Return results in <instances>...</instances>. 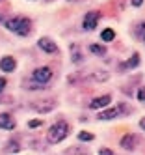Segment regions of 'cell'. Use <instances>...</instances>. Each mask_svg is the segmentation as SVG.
<instances>
[{
	"instance_id": "6da1fadb",
	"label": "cell",
	"mask_w": 145,
	"mask_h": 155,
	"mask_svg": "<svg viewBox=\"0 0 145 155\" xmlns=\"http://www.w3.org/2000/svg\"><path fill=\"white\" fill-rule=\"evenodd\" d=\"M4 25H6V28L9 32H13L17 36H22V38H26L30 34V28H32L30 19H26V17H11Z\"/></svg>"
},
{
	"instance_id": "7a4b0ae2",
	"label": "cell",
	"mask_w": 145,
	"mask_h": 155,
	"mask_svg": "<svg viewBox=\"0 0 145 155\" xmlns=\"http://www.w3.org/2000/svg\"><path fill=\"white\" fill-rule=\"evenodd\" d=\"M52 81V69L47 68V65H43V68H37V69H33L32 73V82H24V86L28 88H43V86H47L49 82Z\"/></svg>"
},
{
	"instance_id": "3957f363",
	"label": "cell",
	"mask_w": 145,
	"mask_h": 155,
	"mask_svg": "<svg viewBox=\"0 0 145 155\" xmlns=\"http://www.w3.org/2000/svg\"><path fill=\"white\" fill-rule=\"evenodd\" d=\"M67 135H69V124L67 121H58V124H54L49 129L47 140H49V144H58V142L65 140Z\"/></svg>"
},
{
	"instance_id": "277c9868",
	"label": "cell",
	"mask_w": 145,
	"mask_h": 155,
	"mask_svg": "<svg viewBox=\"0 0 145 155\" xmlns=\"http://www.w3.org/2000/svg\"><path fill=\"white\" fill-rule=\"evenodd\" d=\"M130 108H127V105H119V107H110L106 110H100L97 114V120L100 121H106V120H114L117 116H123V114H128Z\"/></svg>"
},
{
	"instance_id": "5b68a950",
	"label": "cell",
	"mask_w": 145,
	"mask_h": 155,
	"mask_svg": "<svg viewBox=\"0 0 145 155\" xmlns=\"http://www.w3.org/2000/svg\"><path fill=\"white\" fill-rule=\"evenodd\" d=\"M30 107H32V110H36V112L47 114V112H50V110H54L56 99H52V97H49V99H39V101H33Z\"/></svg>"
},
{
	"instance_id": "8992f818",
	"label": "cell",
	"mask_w": 145,
	"mask_h": 155,
	"mask_svg": "<svg viewBox=\"0 0 145 155\" xmlns=\"http://www.w3.org/2000/svg\"><path fill=\"white\" fill-rule=\"evenodd\" d=\"M99 19H100V13H99V12H89V13H86L84 23H82V28L87 30V32H89V30H95Z\"/></svg>"
},
{
	"instance_id": "52a82bcc",
	"label": "cell",
	"mask_w": 145,
	"mask_h": 155,
	"mask_svg": "<svg viewBox=\"0 0 145 155\" xmlns=\"http://www.w3.org/2000/svg\"><path fill=\"white\" fill-rule=\"evenodd\" d=\"M37 45H39V49H41V51L49 52V54L58 52V45H56V43H54L50 38H41V39L37 41Z\"/></svg>"
},
{
	"instance_id": "ba28073f",
	"label": "cell",
	"mask_w": 145,
	"mask_h": 155,
	"mask_svg": "<svg viewBox=\"0 0 145 155\" xmlns=\"http://www.w3.org/2000/svg\"><path fill=\"white\" fill-rule=\"evenodd\" d=\"M112 101V95H99L95 99H91V103H89V108H93V110H99V108H104L108 107Z\"/></svg>"
},
{
	"instance_id": "9c48e42d",
	"label": "cell",
	"mask_w": 145,
	"mask_h": 155,
	"mask_svg": "<svg viewBox=\"0 0 145 155\" xmlns=\"http://www.w3.org/2000/svg\"><path fill=\"white\" fill-rule=\"evenodd\" d=\"M0 129H6V131L15 129V120H13V116L8 114V112H0Z\"/></svg>"
},
{
	"instance_id": "30bf717a",
	"label": "cell",
	"mask_w": 145,
	"mask_h": 155,
	"mask_svg": "<svg viewBox=\"0 0 145 155\" xmlns=\"http://www.w3.org/2000/svg\"><path fill=\"white\" fill-rule=\"evenodd\" d=\"M136 146H138V137H136V135H125V137L121 138V148H123V150L132 151Z\"/></svg>"
},
{
	"instance_id": "8fae6325",
	"label": "cell",
	"mask_w": 145,
	"mask_h": 155,
	"mask_svg": "<svg viewBox=\"0 0 145 155\" xmlns=\"http://www.w3.org/2000/svg\"><path fill=\"white\" fill-rule=\"evenodd\" d=\"M17 68V62L13 56H4V58H0V69L6 71V73H11V71H15Z\"/></svg>"
},
{
	"instance_id": "7c38bea8",
	"label": "cell",
	"mask_w": 145,
	"mask_h": 155,
	"mask_svg": "<svg viewBox=\"0 0 145 155\" xmlns=\"http://www.w3.org/2000/svg\"><path fill=\"white\" fill-rule=\"evenodd\" d=\"M19 151H20V146H19V142H15V140H9L4 146V153H19Z\"/></svg>"
},
{
	"instance_id": "4fadbf2b",
	"label": "cell",
	"mask_w": 145,
	"mask_h": 155,
	"mask_svg": "<svg viewBox=\"0 0 145 155\" xmlns=\"http://www.w3.org/2000/svg\"><path fill=\"white\" fill-rule=\"evenodd\" d=\"M71 58H73L74 64H82V54H80L78 45H71Z\"/></svg>"
},
{
	"instance_id": "5bb4252c",
	"label": "cell",
	"mask_w": 145,
	"mask_h": 155,
	"mask_svg": "<svg viewBox=\"0 0 145 155\" xmlns=\"http://www.w3.org/2000/svg\"><path fill=\"white\" fill-rule=\"evenodd\" d=\"M114 38H115V32L112 28H104L102 32H100V39L102 41H114Z\"/></svg>"
},
{
	"instance_id": "9a60e30c",
	"label": "cell",
	"mask_w": 145,
	"mask_h": 155,
	"mask_svg": "<svg viewBox=\"0 0 145 155\" xmlns=\"http://www.w3.org/2000/svg\"><path fill=\"white\" fill-rule=\"evenodd\" d=\"M89 51L93 54H97V56H104L106 54V49L102 45H99V43H91V45H89Z\"/></svg>"
},
{
	"instance_id": "2e32d148",
	"label": "cell",
	"mask_w": 145,
	"mask_h": 155,
	"mask_svg": "<svg viewBox=\"0 0 145 155\" xmlns=\"http://www.w3.org/2000/svg\"><path fill=\"white\" fill-rule=\"evenodd\" d=\"M138 65H140V54H132V56L128 58V62L125 64V68L134 69V68H138Z\"/></svg>"
},
{
	"instance_id": "e0dca14e",
	"label": "cell",
	"mask_w": 145,
	"mask_h": 155,
	"mask_svg": "<svg viewBox=\"0 0 145 155\" xmlns=\"http://www.w3.org/2000/svg\"><path fill=\"white\" fill-rule=\"evenodd\" d=\"M95 137L91 135V133H87V131H80L78 133V140H82V142H91Z\"/></svg>"
},
{
	"instance_id": "ac0fdd59",
	"label": "cell",
	"mask_w": 145,
	"mask_h": 155,
	"mask_svg": "<svg viewBox=\"0 0 145 155\" xmlns=\"http://www.w3.org/2000/svg\"><path fill=\"white\" fill-rule=\"evenodd\" d=\"M65 153H74V155H78V153H86V150H82V148H69Z\"/></svg>"
},
{
	"instance_id": "d6986e66",
	"label": "cell",
	"mask_w": 145,
	"mask_h": 155,
	"mask_svg": "<svg viewBox=\"0 0 145 155\" xmlns=\"http://www.w3.org/2000/svg\"><path fill=\"white\" fill-rule=\"evenodd\" d=\"M41 124H43L41 120H30V121H28V127H39Z\"/></svg>"
},
{
	"instance_id": "ffe728a7",
	"label": "cell",
	"mask_w": 145,
	"mask_h": 155,
	"mask_svg": "<svg viewBox=\"0 0 145 155\" xmlns=\"http://www.w3.org/2000/svg\"><path fill=\"white\" fill-rule=\"evenodd\" d=\"M99 155H114V151H112L110 148H100L99 150Z\"/></svg>"
},
{
	"instance_id": "44dd1931",
	"label": "cell",
	"mask_w": 145,
	"mask_h": 155,
	"mask_svg": "<svg viewBox=\"0 0 145 155\" xmlns=\"http://www.w3.org/2000/svg\"><path fill=\"white\" fill-rule=\"evenodd\" d=\"M138 99L141 103H145V88H140V90H138Z\"/></svg>"
},
{
	"instance_id": "7402d4cb",
	"label": "cell",
	"mask_w": 145,
	"mask_h": 155,
	"mask_svg": "<svg viewBox=\"0 0 145 155\" xmlns=\"http://www.w3.org/2000/svg\"><path fill=\"white\" fill-rule=\"evenodd\" d=\"M130 2H132V6H134V8H140V6L143 4V0H130Z\"/></svg>"
},
{
	"instance_id": "603a6c76",
	"label": "cell",
	"mask_w": 145,
	"mask_h": 155,
	"mask_svg": "<svg viewBox=\"0 0 145 155\" xmlns=\"http://www.w3.org/2000/svg\"><path fill=\"white\" fill-rule=\"evenodd\" d=\"M6 88V79H2V77H0V92H2Z\"/></svg>"
},
{
	"instance_id": "cb8c5ba5",
	"label": "cell",
	"mask_w": 145,
	"mask_h": 155,
	"mask_svg": "<svg viewBox=\"0 0 145 155\" xmlns=\"http://www.w3.org/2000/svg\"><path fill=\"white\" fill-rule=\"evenodd\" d=\"M140 127L145 131V118H141V121H140Z\"/></svg>"
},
{
	"instance_id": "d4e9b609",
	"label": "cell",
	"mask_w": 145,
	"mask_h": 155,
	"mask_svg": "<svg viewBox=\"0 0 145 155\" xmlns=\"http://www.w3.org/2000/svg\"><path fill=\"white\" fill-rule=\"evenodd\" d=\"M67 2H84V0H67Z\"/></svg>"
},
{
	"instance_id": "484cf974",
	"label": "cell",
	"mask_w": 145,
	"mask_h": 155,
	"mask_svg": "<svg viewBox=\"0 0 145 155\" xmlns=\"http://www.w3.org/2000/svg\"><path fill=\"white\" fill-rule=\"evenodd\" d=\"M47 2H52V0H47Z\"/></svg>"
},
{
	"instance_id": "4316f807",
	"label": "cell",
	"mask_w": 145,
	"mask_h": 155,
	"mask_svg": "<svg viewBox=\"0 0 145 155\" xmlns=\"http://www.w3.org/2000/svg\"><path fill=\"white\" fill-rule=\"evenodd\" d=\"M143 39H145V36H143Z\"/></svg>"
},
{
	"instance_id": "83f0119b",
	"label": "cell",
	"mask_w": 145,
	"mask_h": 155,
	"mask_svg": "<svg viewBox=\"0 0 145 155\" xmlns=\"http://www.w3.org/2000/svg\"><path fill=\"white\" fill-rule=\"evenodd\" d=\"M0 99H2V97H0Z\"/></svg>"
}]
</instances>
